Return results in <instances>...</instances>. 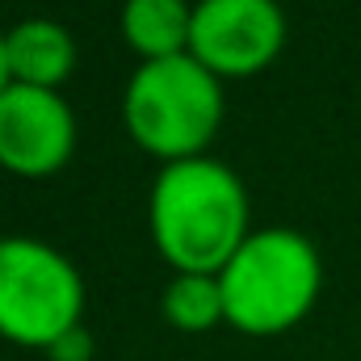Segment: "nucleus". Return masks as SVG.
<instances>
[{"label": "nucleus", "mask_w": 361, "mask_h": 361, "mask_svg": "<svg viewBox=\"0 0 361 361\" xmlns=\"http://www.w3.org/2000/svg\"><path fill=\"white\" fill-rule=\"evenodd\" d=\"M160 257L177 273H223L248 231V189L227 164L193 156L164 164L147 197Z\"/></svg>", "instance_id": "nucleus-1"}, {"label": "nucleus", "mask_w": 361, "mask_h": 361, "mask_svg": "<svg viewBox=\"0 0 361 361\" xmlns=\"http://www.w3.org/2000/svg\"><path fill=\"white\" fill-rule=\"evenodd\" d=\"M219 286L227 324L235 332L277 336L311 315L324 286V265L302 231L265 227L252 231L240 244V252L223 265Z\"/></svg>", "instance_id": "nucleus-2"}, {"label": "nucleus", "mask_w": 361, "mask_h": 361, "mask_svg": "<svg viewBox=\"0 0 361 361\" xmlns=\"http://www.w3.org/2000/svg\"><path fill=\"white\" fill-rule=\"evenodd\" d=\"M130 139L164 164L193 160L210 147L223 122V85L189 51L139 63L122 97Z\"/></svg>", "instance_id": "nucleus-3"}, {"label": "nucleus", "mask_w": 361, "mask_h": 361, "mask_svg": "<svg viewBox=\"0 0 361 361\" xmlns=\"http://www.w3.org/2000/svg\"><path fill=\"white\" fill-rule=\"evenodd\" d=\"M85 281L80 269L47 240H0V336L25 349H51L80 328Z\"/></svg>", "instance_id": "nucleus-4"}, {"label": "nucleus", "mask_w": 361, "mask_h": 361, "mask_svg": "<svg viewBox=\"0 0 361 361\" xmlns=\"http://www.w3.org/2000/svg\"><path fill=\"white\" fill-rule=\"evenodd\" d=\"M286 47V13L277 0H197L189 55L214 76H257Z\"/></svg>", "instance_id": "nucleus-5"}, {"label": "nucleus", "mask_w": 361, "mask_h": 361, "mask_svg": "<svg viewBox=\"0 0 361 361\" xmlns=\"http://www.w3.org/2000/svg\"><path fill=\"white\" fill-rule=\"evenodd\" d=\"M76 152V114L51 89L8 85L0 92V169L13 177H51Z\"/></svg>", "instance_id": "nucleus-6"}, {"label": "nucleus", "mask_w": 361, "mask_h": 361, "mask_svg": "<svg viewBox=\"0 0 361 361\" xmlns=\"http://www.w3.org/2000/svg\"><path fill=\"white\" fill-rule=\"evenodd\" d=\"M4 51H8V76L13 85H30V89H51L76 72V38L51 21V17H25L4 34Z\"/></svg>", "instance_id": "nucleus-7"}, {"label": "nucleus", "mask_w": 361, "mask_h": 361, "mask_svg": "<svg viewBox=\"0 0 361 361\" xmlns=\"http://www.w3.org/2000/svg\"><path fill=\"white\" fill-rule=\"evenodd\" d=\"M189 25H193L189 0H126V8H122V34L143 63L185 55Z\"/></svg>", "instance_id": "nucleus-8"}, {"label": "nucleus", "mask_w": 361, "mask_h": 361, "mask_svg": "<svg viewBox=\"0 0 361 361\" xmlns=\"http://www.w3.org/2000/svg\"><path fill=\"white\" fill-rule=\"evenodd\" d=\"M164 319L180 332H206L227 319L223 286L214 273H177L164 290Z\"/></svg>", "instance_id": "nucleus-9"}, {"label": "nucleus", "mask_w": 361, "mask_h": 361, "mask_svg": "<svg viewBox=\"0 0 361 361\" xmlns=\"http://www.w3.org/2000/svg\"><path fill=\"white\" fill-rule=\"evenodd\" d=\"M47 357L51 361H89L92 357V336L85 328H72V332H63V336L47 349Z\"/></svg>", "instance_id": "nucleus-10"}, {"label": "nucleus", "mask_w": 361, "mask_h": 361, "mask_svg": "<svg viewBox=\"0 0 361 361\" xmlns=\"http://www.w3.org/2000/svg\"><path fill=\"white\" fill-rule=\"evenodd\" d=\"M13 85V76H8V51H4V34H0V92Z\"/></svg>", "instance_id": "nucleus-11"}]
</instances>
